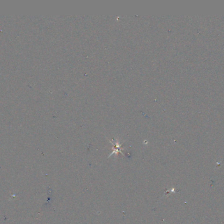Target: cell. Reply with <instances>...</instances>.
<instances>
[{"instance_id": "obj_1", "label": "cell", "mask_w": 224, "mask_h": 224, "mask_svg": "<svg viewBox=\"0 0 224 224\" xmlns=\"http://www.w3.org/2000/svg\"><path fill=\"white\" fill-rule=\"evenodd\" d=\"M113 144H114V145H115V147L113 149V151H112V153L108 156V158H109L111 156H112V155H114V154L117 155V154L118 153H121L122 155L124 156V153H123V151H122V149L121 148V144L119 143V141H115V143H113Z\"/></svg>"}]
</instances>
